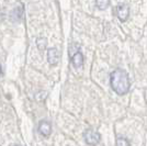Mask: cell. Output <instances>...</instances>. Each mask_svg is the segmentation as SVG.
I'll return each instance as SVG.
<instances>
[{
	"mask_svg": "<svg viewBox=\"0 0 147 146\" xmlns=\"http://www.w3.org/2000/svg\"><path fill=\"white\" fill-rule=\"evenodd\" d=\"M110 84L111 88L114 90V92H117L120 96L127 93L129 90V87H131L127 73L123 69H120V68H117L111 73Z\"/></svg>",
	"mask_w": 147,
	"mask_h": 146,
	"instance_id": "cell-1",
	"label": "cell"
},
{
	"mask_svg": "<svg viewBox=\"0 0 147 146\" xmlns=\"http://www.w3.org/2000/svg\"><path fill=\"white\" fill-rule=\"evenodd\" d=\"M115 14L120 21H126L129 16V8L125 3H119L115 8Z\"/></svg>",
	"mask_w": 147,
	"mask_h": 146,
	"instance_id": "cell-3",
	"label": "cell"
},
{
	"mask_svg": "<svg viewBox=\"0 0 147 146\" xmlns=\"http://www.w3.org/2000/svg\"><path fill=\"white\" fill-rule=\"evenodd\" d=\"M2 75V68H1V65H0V76Z\"/></svg>",
	"mask_w": 147,
	"mask_h": 146,
	"instance_id": "cell-10",
	"label": "cell"
},
{
	"mask_svg": "<svg viewBox=\"0 0 147 146\" xmlns=\"http://www.w3.org/2000/svg\"><path fill=\"white\" fill-rule=\"evenodd\" d=\"M115 146H129V142L125 137H117Z\"/></svg>",
	"mask_w": 147,
	"mask_h": 146,
	"instance_id": "cell-8",
	"label": "cell"
},
{
	"mask_svg": "<svg viewBox=\"0 0 147 146\" xmlns=\"http://www.w3.org/2000/svg\"><path fill=\"white\" fill-rule=\"evenodd\" d=\"M109 5H110L109 1H97V2H96V6L98 7L100 10H104Z\"/></svg>",
	"mask_w": 147,
	"mask_h": 146,
	"instance_id": "cell-9",
	"label": "cell"
},
{
	"mask_svg": "<svg viewBox=\"0 0 147 146\" xmlns=\"http://www.w3.org/2000/svg\"><path fill=\"white\" fill-rule=\"evenodd\" d=\"M13 146H19V145H13Z\"/></svg>",
	"mask_w": 147,
	"mask_h": 146,
	"instance_id": "cell-11",
	"label": "cell"
},
{
	"mask_svg": "<svg viewBox=\"0 0 147 146\" xmlns=\"http://www.w3.org/2000/svg\"><path fill=\"white\" fill-rule=\"evenodd\" d=\"M36 43H37V47H38L40 51H44V49H46V43H47L46 39H44V37H40V39H37Z\"/></svg>",
	"mask_w": 147,
	"mask_h": 146,
	"instance_id": "cell-7",
	"label": "cell"
},
{
	"mask_svg": "<svg viewBox=\"0 0 147 146\" xmlns=\"http://www.w3.org/2000/svg\"><path fill=\"white\" fill-rule=\"evenodd\" d=\"M71 64H73V66L75 68H80V67H82L84 65V55L81 52L79 51H77L75 54L71 56Z\"/></svg>",
	"mask_w": 147,
	"mask_h": 146,
	"instance_id": "cell-6",
	"label": "cell"
},
{
	"mask_svg": "<svg viewBox=\"0 0 147 146\" xmlns=\"http://www.w3.org/2000/svg\"><path fill=\"white\" fill-rule=\"evenodd\" d=\"M59 59H61V53L57 49L53 47L47 51V61L51 65H57Z\"/></svg>",
	"mask_w": 147,
	"mask_h": 146,
	"instance_id": "cell-4",
	"label": "cell"
},
{
	"mask_svg": "<svg viewBox=\"0 0 147 146\" xmlns=\"http://www.w3.org/2000/svg\"><path fill=\"white\" fill-rule=\"evenodd\" d=\"M84 139H85L87 144L94 146L100 142L101 135H100L98 132H96V131H93L91 128H89V130L85 131V133H84Z\"/></svg>",
	"mask_w": 147,
	"mask_h": 146,
	"instance_id": "cell-2",
	"label": "cell"
},
{
	"mask_svg": "<svg viewBox=\"0 0 147 146\" xmlns=\"http://www.w3.org/2000/svg\"><path fill=\"white\" fill-rule=\"evenodd\" d=\"M37 131L40 132L41 135H43L45 137H47L52 133V125L49 121H41L38 123V128Z\"/></svg>",
	"mask_w": 147,
	"mask_h": 146,
	"instance_id": "cell-5",
	"label": "cell"
}]
</instances>
